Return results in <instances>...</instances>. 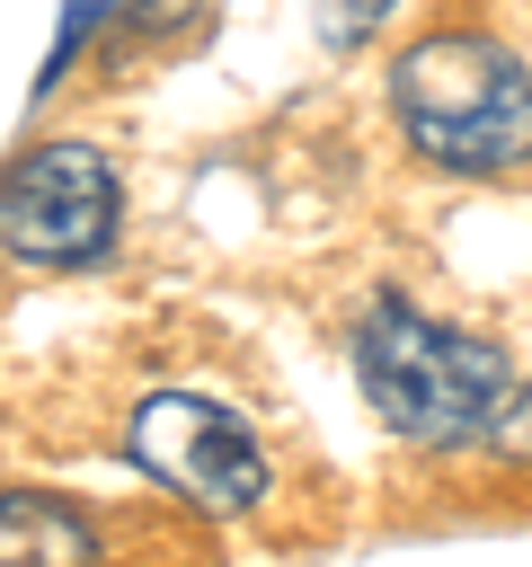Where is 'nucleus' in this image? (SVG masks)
<instances>
[{
    "mask_svg": "<svg viewBox=\"0 0 532 567\" xmlns=\"http://www.w3.org/2000/svg\"><path fill=\"white\" fill-rule=\"evenodd\" d=\"M355 381L364 408L399 434V443H479L497 434L514 372L488 337H461L408 301H372L355 328Z\"/></svg>",
    "mask_w": 532,
    "mask_h": 567,
    "instance_id": "nucleus-1",
    "label": "nucleus"
},
{
    "mask_svg": "<svg viewBox=\"0 0 532 567\" xmlns=\"http://www.w3.org/2000/svg\"><path fill=\"white\" fill-rule=\"evenodd\" d=\"M390 115L417 159L497 177L532 159V71L488 35H417L390 62Z\"/></svg>",
    "mask_w": 532,
    "mask_h": 567,
    "instance_id": "nucleus-2",
    "label": "nucleus"
},
{
    "mask_svg": "<svg viewBox=\"0 0 532 567\" xmlns=\"http://www.w3.org/2000/svg\"><path fill=\"white\" fill-rule=\"evenodd\" d=\"M115 221H124V186L89 142H44L9 168L0 239L18 266H98L115 248Z\"/></svg>",
    "mask_w": 532,
    "mask_h": 567,
    "instance_id": "nucleus-3",
    "label": "nucleus"
},
{
    "mask_svg": "<svg viewBox=\"0 0 532 567\" xmlns=\"http://www.w3.org/2000/svg\"><path fill=\"white\" fill-rule=\"evenodd\" d=\"M133 470H151L160 487H177L195 514H257L266 505V452L248 443V425L195 390H160L133 408L124 425Z\"/></svg>",
    "mask_w": 532,
    "mask_h": 567,
    "instance_id": "nucleus-4",
    "label": "nucleus"
},
{
    "mask_svg": "<svg viewBox=\"0 0 532 567\" xmlns=\"http://www.w3.org/2000/svg\"><path fill=\"white\" fill-rule=\"evenodd\" d=\"M0 558H9V567H35V558H98V532H89L71 505H53V496L9 487V496H0Z\"/></svg>",
    "mask_w": 532,
    "mask_h": 567,
    "instance_id": "nucleus-5",
    "label": "nucleus"
},
{
    "mask_svg": "<svg viewBox=\"0 0 532 567\" xmlns=\"http://www.w3.org/2000/svg\"><path fill=\"white\" fill-rule=\"evenodd\" d=\"M381 18H390V0H319V35L328 44H364Z\"/></svg>",
    "mask_w": 532,
    "mask_h": 567,
    "instance_id": "nucleus-6",
    "label": "nucleus"
}]
</instances>
